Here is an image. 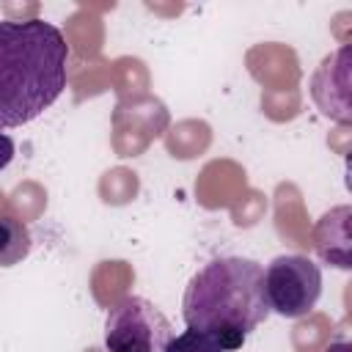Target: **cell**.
I'll use <instances>...</instances> for the list:
<instances>
[{"instance_id":"5b68a950","label":"cell","mask_w":352,"mask_h":352,"mask_svg":"<svg viewBox=\"0 0 352 352\" xmlns=\"http://www.w3.org/2000/svg\"><path fill=\"white\" fill-rule=\"evenodd\" d=\"M311 96L322 116L349 124L352 121V99H349V47H338L333 55L322 60V66L311 77Z\"/></svg>"},{"instance_id":"52a82bcc","label":"cell","mask_w":352,"mask_h":352,"mask_svg":"<svg viewBox=\"0 0 352 352\" xmlns=\"http://www.w3.org/2000/svg\"><path fill=\"white\" fill-rule=\"evenodd\" d=\"M30 250L28 228L11 217H0V264L11 267L19 258H25Z\"/></svg>"},{"instance_id":"9c48e42d","label":"cell","mask_w":352,"mask_h":352,"mask_svg":"<svg viewBox=\"0 0 352 352\" xmlns=\"http://www.w3.org/2000/svg\"><path fill=\"white\" fill-rule=\"evenodd\" d=\"M14 154H16V143H14V138H8L6 132H0V170H6V168L11 165Z\"/></svg>"},{"instance_id":"277c9868","label":"cell","mask_w":352,"mask_h":352,"mask_svg":"<svg viewBox=\"0 0 352 352\" xmlns=\"http://www.w3.org/2000/svg\"><path fill=\"white\" fill-rule=\"evenodd\" d=\"M173 327L146 297L118 300L104 322V346L110 352H165Z\"/></svg>"},{"instance_id":"8992f818","label":"cell","mask_w":352,"mask_h":352,"mask_svg":"<svg viewBox=\"0 0 352 352\" xmlns=\"http://www.w3.org/2000/svg\"><path fill=\"white\" fill-rule=\"evenodd\" d=\"M352 209L336 206L327 214L319 217L314 226V248L324 264H333L338 270L352 267V234H349Z\"/></svg>"},{"instance_id":"7a4b0ae2","label":"cell","mask_w":352,"mask_h":352,"mask_svg":"<svg viewBox=\"0 0 352 352\" xmlns=\"http://www.w3.org/2000/svg\"><path fill=\"white\" fill-rule=\"evenodd\" d=\"M270 314L264 270L242 256H223L204 264L190 278L182 300L184 324L209 336L226 352L239 349Z\"/></svg>"},{"instance_id":"3957f363","label":"cell","mask_w":352,"mask_h":352,"mask_svg":"<svg viewBox=\"0 0 352 352\" xmlns=\"http://www.w3.org/2000/svg\"><path fill=\"white\" fill-rule=\"evenodd\" d=\"M264 297L272 314L300 319L311 314L322 297V270L308 256L283 253L264 270Z\"/></svg>"},{"instance_id":"6da1fadb","label":"cell","mask_w":352,"mask_h":352,"mask_svg":"<svg viewBox=\"0 0 352 352\" xmlns=\"http://www.w3.org/2000/svg\"><path fill=\"white\" fill-rule=\"evenodd\" d=\"M69 44L44 19H0V129L38 118L66 88Z\"/></svg>"},{"instance_id":"ba28073f","label":"cell","mask_w":352,"mask_h":352,"mask_svg":"<svg viewBox=\"0 0 352 352\" xmlns=\"http://www.w3.org/2000/svg\"><path fill=\"white\" fill-rule=\"evenodd\" d=\"M165 352H226L220 344H214L209 336L198 333V330H184L179 336H173L165 346Z\"/></svg>"}]
</instances>
